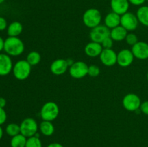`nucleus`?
<instances>
[{
    "instance_id": "obj_1",
    "label": "nucleus",
    "mask_w": 148,
    "mask_h": 147,
    "mask_svg": "<svg viewBox=\"0 0 148 147\" xmlns=\"http://www.w3.org/2000/svg\"><path fill=\"white\" fill-rule=\"evenodd\" d=\"M4 50L10 56H20L25 50L24 43L18 37H8L4 40Z\"/></svg>"
},
{
    "instance_id": "obj_2",
    "label": "nucleus",
    "mask_w": 148,
    "mask_h": 147,
    "mask_svg": "<svg viewBox=\"0 0 148 147\" xmlns=\"http://www.w3.org/2000/svg\"><path fill=\"white\" fill-rule=\"evenodd\" d=\"M102 15L101 12L96 8L88 9L82 15V22L84 24L90 29L100 25Z\"/></svg>"
},
{
    "instance_id": "obj_3",
    "label": "nucleus",
    "mask_w": 148,
    "mask_h": 147,
    "mask_svg": "<svg viewBox=\"0 0 148 147\" xmlns=\"http://www.w3.org/2000/svg\"><path fill=\"white\" fill-rule=\"evenodd\" d=\"M31 65L26 60L18 61L13 66V75L17 80H25L29 77L31 73Z\"/></svg>"
},
{
    "instance_id": "obj_4",
    "label": "nucleus",
    "mask_w": 148,
    "mask_h": 147,
    "mask_svg": "<svg viewBox=\"0 0 148 147\" xmlns=\"http://www.w3.org/2000/svg\"><path fill=\"white\" fill-rule=\"evenodd\" d=\"M59 114V108L54 102H47L42 106L40 111V118L43 120L53 121Z\"/></svg>"
},
{
    "instance_id": "obj_5",
    "label": "nucleus",
    "mask_w": 148,
    "mask_h": 147,
    "mask_svg": "<svg viewBox=\"0 0 148 147\" xmlns=\"http://www.w3.org/2000/svg\"><path fill=\"white\" fill-rule=\"evenodd\" d=\"M20 133L23 134L26 138L34 136L38 133V125L36 120L32 118H25L20 125Z\"/></svg>"
},
{
    "instance_id": "obj_6",
    "label": "nucleus",
    "mask_w": 148,
    "mask_h": 147,
    "mask_svg": "<svg viewBox=\"0 0 148 147\" xmlns=\"http://www.w3.org/2000/svg\"><path fill=\"white\" fill-rule=\"evenodd\" d=\"M142 102L141 99L137 95L134 93H129L124 97L122 105L124 109L130 112H136L140 110Z\"/></svg>"
},
{
    "instance_id": "obj_7",
    "label": "nucleus",
    "mask_w": 148,
    "mask_h": 147,
    "mask_svg": "<svg viewBox=\"0 0 148 147\" xmlns=\"http://www.w3.org/2000/svg\"><path fill=\"white\" fill-rule=\"evenodd\" d=\"M110 32H111L110 29H108L105 24L104 25L100 24L91 29V31L90 33V38L91 41L101 43L106 37H109Z\"/></svg>"
},
{
    "instance_id": "obj_8",
    "label": "nucleus",
    "mask_w": 148,
    "mask_h": 147,
    "mask_svg": "<svg viewBox=\"0 0 148 147\" xmlns=\"http://www.w3.org/2000/svg\"><path fill=\"white\" fill-rule=\"evenodd\" d=\"M88 66L84 61H75L69 68V73L74 79H82L88 75Z\"/></svg>"
},
{
    "instance_id": "obj_9",
    "label": "nucleus",
    "mask_w": 148,
    "mask_h": 147,
    "mask_svg": "<svg viewBox=\"0 0 148 147\" xmlns=\"http://www.w3.org/2000/svg\"><path fill=\"white\" fill-rule=\"evenodd\" d=\"M139 21L137 15L133 13L127 12L121 15V24L120 25L125 28L127 31H134L138 27Z\"/></svg>"
},
{
    "instance_id": "obj_10",
    "label": "nucleus",
    "mask_w": 148,
    "mask_h": 147,
    "mask_svg": "<svg viewBox=\"0 0 148 147\" xmlns=\"http://www.w3.org/2000/svg\"><path fill=\"white\" fill-rule=\"evenodd\" d=\"M99 57L101 63L106 66H112L117 63V53L112 48L103 49Z\"/></svg>"
},
{
    "instance_id": "obj_11",
    "label": "nucleus",
    "mask_w": 148,
    "mask_h": 147,
    "mask_svg": "<svg viewBox=\"0 0 148 147\" xmlns=\"http://www.w3.org/2000/svg\"><path fill=\"white\" fill-rule=\"evenodd\" d=\"M131 50L136 59L140 60L148 59V43L146 42L138 41L135 45L132 46Z\"/></svg>"
},
{
    "instance_id": "obj_12",
    "label": "nucleus",
    "mask_w": 148,
    "mask_h": 147,
    "mask_svg": "<svg viewBox=\"0 0 148 147\" xmlns=\"http://www.w3.org/2000/svg\"><path fill=\"white\" fill-rule=\"evenodd\" d=\"M134 56L131 50L123 49L117 53V63L121 67L130 66L134 61Z\"/></svg>"
},
{
    "instance_id": "obj_13",
    "label": "nucleus",
    "mask_w": 148,
    "mask_h": 147,
    "mask_svg": "<svg viewBox=\"0 0 148 147\" xmlns=\"http://www.w3.org/2000/svg\"><path fill=\"white\" fill-rule=\"evenodd\" d=\"M13 63L11 57L7 53H0V76H7L12 71Z\"/></svg>"
},
{
    "instance_id": "obj_14",
    "label": "nucleus",
    "mask_w": 148,
    "mask_h": 147,
    "mask_svg": "<svg viewBox=\"0 0 148 147\" xmlns=\"http://www.w3.org/2000/svg\"><path fill=\"white\" fill-rule=\"evenodd\" d=\"M69 68L66 59H58L52 62L50 66V70L53 74L60 76L66 73Z\"/></svg>"
},
{
    "instance_id": "obj_15",
    "label": "nucleus",
    "mask_w": 148,
    "mask_h": 147,
    "mask_svg": "<svg viewBox=\"0 0 148 147\" xmlns=\"http://www.w3.org/2000/svg\"><path fill=\"white\" fill-rule=\"evenodd\" d=\"M130 1L129 0H111L110 5L112 12L122 15L127 12L130 9Z\"/></svg>"
},
{
    "instance_id": "obj_16",
    "label": "nucleus",
    "mask_w": 148,
    "mask_h": 147,
    "mask_svg": "<svg viewBox=\"0 0 148 147\" xmlns=\"http://www.w3.org/2000/svg\"><path fill=\"white\" fill-rule=\"evenodd\" d=\"M103 49V48L101 43L91 41L85 46V53L89 57L95 58L101 55Z\"/></svg>"
},
{
    "instance_id": "obj_17",
    "label": "nucleus",
    "mask_w": 148,
    "mask_h": 147,
    "mask_svg": "<svg viewBox=\"0 0 148 147\" xmlns=\"http://www.w3.org/2000/svg\"><path fill=\"white\" fill-rule=\"evenodd\" d=\"M104 23L105 25L108 29H113L121 24V15L116 13L111 12L107 14L104 18Z\"/></svg>"
},
{
    "instance_id": "obj_18",
    "label": "nucleus",
    "mask_w": 148,
    "mask_h": 147,
    "mask_svg": "<svg viewBox=\"0 0 148 147\" xmlns=\"http://www.w3.org/2000/svg\"><path fill=\"white\" fill-rule=\"evenodd\" d=\"M127 30L121 25H119L114 28L111 29L110 32V37L114 40V41H122L125 40L127 37Z\"/></svg>"
},
{
    "instance_id": "obj_19",
    "label": "nucleus",
    "mask_w": 148,
    "mask_h": 147,
    "mask_svg": "<svg viewBox=\"0 0 148 147\" xmlns=\"http://www.w3.org/2000/svg\"><path fill=\"white\" fill-rule=\"evenodd\" d=\"M23 30V24L20 22L14 21L10 23L7 28L9 37H18Z\"/></svg>"
},
{
    "instance_id": "obj_20",
    "label": "nucleus",
    "mask_w": 148,
    "mask_h": 147,
    "mask_svg": "<svg viewBox=\"0 0 148 147\" xmlns=\"http://www.w3.org/2000/svg\"><path fill=\"white\" fill-rule=\"evenodd\" d=\"M40 133L45 136H51L55 131V128L51 121L43 120L39 125Z\"/></svg>"
},
{
    "instance_id": "obj_21",
    "label": "nucleus",
    "mask_w": 148,
    "mask_h": 147,
    "mask_svg": "<svg viewBox=\"0 0 148 147\" xmlns=\"http://www.w3.org/2000/svg\"><path fill=\"white\" fill-rule=\"evenodd\" d=\"M136 15L139 22L148 27V6H141L137 11Z\"/></svg>"
},
{
    "instance_id": "obj_22",
    "label": "nucleus",
    "mask_w": 148,
    "mask_h": 147,
    "mask_svg": "<svg viewBox=\"0 0 148 147\" xmlns=\"http://www.w3.org/2000/svg\"><path fill=\"white\" fill-rule=\"evenodd\" d=\"M27 138H26L23 134L20 133L17 135L12 137L10 141L11 147H25Z\"/></svg>"
},
{
    "instance_id": "obj_23",
    "label": "nucleus",
    "mask_w": 148,
    "mask_h": 147,
    "mask_svg": "<svg viewBox=\"0 0 148 147\" xmlns=\"http://www.w3.org/2000/svg\"><path fill=\"white\" fill-rule=\"evenodd\" d=\"M41 59V56L40 54L38 51H30V53L27 54V58H26V61L30 63L31 66H36L38 64Z\"/></svg>"
},
{
    "instance_id": "obj_24",
    "label": "nucleus",
    "mask_w": 148,
    "mask_h": 147,
    "mask_svg": "<svg viewBox=\"0 0 148 147\" xmlns=\"http://www.w3.org/2000/svg\"><path fill=\"white\" fill-rule=\"evenodd\" d=\"M5 131L7 134L10 136L13 137L20 133V125L17 123H10L7 125L5 128Z\"/></svg>"
},
{
    "instance_id": "obj_25",
    "label": "nucleus",
    "mask_w": 148,
    "mask_h": 147,
    "mask_svg": "<svg viewBox=\"0 0 148 147\" xmlns=\"http://www.w3.org/2000/svg\"><path fill=\"white\" fill-rule=\"evenodd\" d=\"M25 147H43V146L40 138L34 135L27 138Z\"/></svg>"
},
{
    "instance_id": "obj_26",
    "label": "nucleus",
    "mask_w": 148,
    "mask_h": 147,
    "mask_svg": "<svg viewBox=\"0 0 148 147\" xmlns=\"http://www.w3.org/2000/svg\"><path fill=\"white\" fill-rule=\"evenodd\" d=\"M100 73H101L100 68L96 65H90V66H88V75H89L90 76L96 77L100 74Z\"/></svg>"
},
{
    "instance_id": "obj_27",
    "label": "nucleus",
    "mask_w": 148,
    "mask_h": 147,
    "mask_svg": "<svg viewBox=\"0 0 148 147\" xmlns=\"http://www.w3.org/2000/svg\"><path fill=\"white\" fill-rule=\"evenodd\" d=\"M126 42L130 46H133L138 42V37L134 33H128L125 38Z\"/></svg>"
},
{
    "instance_id": "obj_28",
    "label": "nucleus",
    "mask_w": 148,
    "mask_h": 147,
    "mask_svg": "<svg viewBox=\"0 0 148 147\" xmlns=\"http://www.w3.org/2000/svg\"><path fill=\"white\" fill-rule=\"evenodd\" d=\"M101 45H102L103 49L111 48L113 47V45H114V40L109 36L101 43Z\"/></svg>"
},
{
    "instance_id": "obj_29",
    "label": "nucleus",
    "mask_w": 148,
    "mask_h": 147,
    "mask_svg": "<svg viewBox=\"0 0 148 147\" xmlns=\"http://www.w3.org/2000/svg\"><path fill=\"white\" fill-rule=\"evenodd\" d=\"M7 112L4 110V108H0V125L4 124L7 120Z\"/></svg>"
},
{
    "instance_id": "obj_30",
    "label": "nucleus",
    "mask_w": 148,
    "mask_h": 147,
    "mask_svg": "<svg viewBox=\"0 0 148 147\" xmlns=\"http://www.w3.org/2000/svg\"><path fill=\"white\" fill-rule=\"evenodd\" d=\"M140 109L143 114L148 115V101H145V102H142Z\"/></svg>"
},
{
    "instance_id": "obj_31",
    "label": "nucleus",
    "mask_w": 148,
    "mask_h": 147,
    "mask_svg": "<svg viewBox=\"0 0 148 147\" xmlns=\"http://www.w3.org/2000/svg\"><path fill=\"white\" fill-rule=\"evenodd\" d=\"M7 22L5 18L2 17H0V31L6 30L7 28Z\"/></svg>"
},
{
    "instance_id": "obj_32",
    "label": "nucleus",
    "mask_w": 148,
    "mask_h": 147,
    "mask_svg": "<svg viewBox=\"0 0 148 147\" xmlns=\"http://www.w3.org/2000/svg\"><path fill=\"white\" fill-rule=\"evenodd\" d=\"M130 3L134 6H142L146 0H129Z\"/></svg>"
},
{
    "instance_id": "obj_33",
    "label": "nucleus",
    "mask_w": 148,
    "mask_h": 147,
    "mask_svg": "<svg viewBox=\"0 0 148 147\" xmlns=\"http://www.w3.org/2000/svg\"><path fill=\"white\" fill-rule=\"evenodd\" d=\"M6 104H7L6 99L4 97H0V108H4L6 106Z\"/></svg>"
},
{
    "instance_id": "obj_34",
    "label": "nucleus",
    "mask_w": 148,
    "mask_h": 147,
    "mask_svg": "<svg viewBox=\"0 0 148 147\" xmlns=\"http://www.w3.org/2000/svg\"><path fill=\"white\" fill-rule=\"evenodd\" d=\"M47 147H64V146L62 145V144H59V143L54 142V143H51V144H49Z\"/></svg>"
},
{
    "instance_id": "obj_35",
    "label": "nucleus",
    "mask_w": 148,
    "mask_h": 147,
    "mask_svg": "<svg viewBox=\"0 0 148 147\" xmlns=\"http://www.w3.org/2000/svg\"><path fill=\"white\" fill-rule=\"evenodd\" d=\"M4 40L2 37L0 36V52L1 50H4Z\"/></svg>"
},
{
    "instance_id": "obj_36",
    "label": "nucleus",
    "mask_w": 148,
    "mask_h": 147,
    "mask_svg": "<svg viewBox=\"0 0 148 147\" xmlns=\"http://www.w3.org/2000/svg\"><path fill=\"white\" fill-rule=\"evenodd\" d=\"M66 61H67V63H68V65H69V66H72V64H73L74 63V61L72 60V59H66Z\"/></svg>"
},
{
    "instance_id": "obj_37",
    "label": "nucleus",
    "mask_w": 148,
    "mask_h": 147,
    "mask_svg": "<svg viewBox=\"0 0 148 147\" xmlns=\"http://www.w3.org/2000/svg\"><path fill=\"white\" fill-rule=\"evenodd\" d=\"M3 134H4V131H3L2 128H1V125H0V140H1V138H2Z\"/></svg>"
},
{
    "instance_id": "obj_38",
    "label": "nucleus",
    "mask_w": 148,
    "mask_h": 147,
    "mask_svg": "<svg viewBox=\"0 0 148 147\" xmlns=\"http://www.w3.org/2000/svg\"><path fill=\"white\" fill-rule=\"evenodd\" d=\"M4 1H5V0H0V4H2V3L4 2Z\"/></svg>"
},
{
    "instance_id": "obj_39",
    "label": "nucleus",
    "mask_w": 148,
    "mask_h": 147,
    "mask_svg": "<svg viewBox=\"0 0 148 147\" xmlns=\"http://www.w3.org/2000/svg\"><path fill=\"white\" fill-rule=\"evenodd\" d=\"M147 81H148V71H147Z\"/></svg>"
},
{
    "instance_id": "obj_40",
    "label": "nucleus",
    "mask_w": 148,
    "mask_h": 147,
    "mask_svg": "<svg viewBox=\"0 0 148 147\" xmlns=\"http://www.w3.org/2000/svg\"><path fill=\"white\" fill-rule=\"evenodd\" d=\"M146 1H148V0H146Z\"/></svg>"
}]
</instances>
